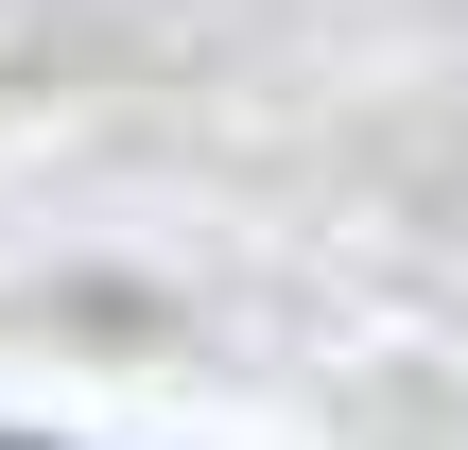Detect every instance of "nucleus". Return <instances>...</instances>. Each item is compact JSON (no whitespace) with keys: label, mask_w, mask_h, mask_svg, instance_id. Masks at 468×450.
Masks as SVG:
<instances>
[{"label":"nucleus","mask_w":468,"mask_h":450,"mask_svg":"<svg viewBox=\"0 0 468 450\" xmlns=\"http://www.w3.org/2000/svg\"><path fill=\"white\" fill-rule=\"evenodd\" d=\"M0 450H52V434H0Z\"/></svg>","instance_id":"nucleus-1"}]
</instances>
